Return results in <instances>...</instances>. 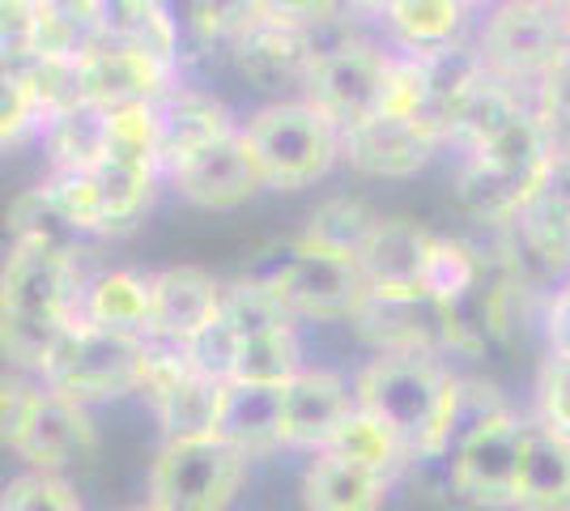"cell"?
I'll return each instance as SVG.
<instances>
[{
  "label": "cell",
  "mask_w": 570,
  "mask_h": 511,
  "mask_svg": "<svg viewBox=\"0 0 570 511\" xmlns=\"http://www.w3.org/2000/svg\"><path fill=\"white\" fill-rule=\"evenodd\" d=\"M413 51V48H409ZM417 65H422V120L448 141L452 124L460 120V111L469 107V98L485 86L490 77V65L481 48H469V43H439V48H422L417 51Z\"/></svg>",
  "instance_id": "cell-20"
},
{
  "label": "cell",
  "mask_w": 570,
  "mask_h": 511,
  "mask_svg": "<svg viewBox=\"0 0 570 511\" xmlns=\"http://www.w3.org/2000/svg\"><path fill=\"white\" fill-rule=\"evenodd\" d=\"M553 4H562V9H570V0H553Z\"/></svg>",
  "instance_id": "cell-52"
},
{
  "label": "cell",
  "mask_w": 570,
  "mask_h": 511,
  "mask_svg": "<svg viewBox=\"0 0 570 511\" xmlns=\"http://www.w3.org/2000/svg\"><path fill=\"white\" fill-rule=\"evenodd\" d=\"M43 141L56 170H90L107 154V111L90 102L60 111L43 124Z\"/></svg>",
  "instance_id": "cell-31"
},
{
  "label": "cell",
  "mask_w": 570,
  "mask_h": 511,
  "mask_svg": "<svg viewBox=\"0 0 570 511\" xmlns=\"http://www.w3.org/2000/svg\"><path fill=\"white\" fill-rule=\"evenodd\" d=\"M235 69L243 81H252L256 90H285V86H307L311 69V43L303 22H282V18H261L252 30H243L235 43Z\"/></svg>",
  "instance_id": "cell-19"
},
{
  "label": "cell",
  "mask_w": 570,
  "mask_h": 511,
  "mask_svg": "<svg viewBox=\"0 0 570 511\" xmlns=\"http://www.w3.org/2000/svg\"><path fill=\"white\" fill-rule=\"evenodd\" d=\"M455 375L439 354H375L354 384L357 410L375 414L409 448V456L426 461L439 443L443 417L452 405Z\"/></svg>",
  "instance_id": "cell-3"
},
{
  "label": "cell",
  "mask_w": 570,
  "mask_h": 511,
  "mask_svg": "<svg viewBox=\"0 0 570 511\" xmlns=\"http://www.w3.org/2000/svg\"><path fill=\"white\" fill-rule=\"evenodd\" d=\"M464 4H481V0H464Z\"/></svg>",
  "instance_id": "cell-54"
},
{
  "label": "cell",
  "mask_w": 570,
  "mask_h": 511,
  "mask_svg": "<svg viewBox=\"0 0 570 511\" xmlns=\"http://www.w3.org/2000/svg\"><path fill=\"white\" fill-rule=\"evenodd\" d=\"M387 482L375 469L357 461H345L336 452H315V461L303 473V511H383Z\"/></svg>",
  "instance_id": "cell-25"
},
{
  "label": "cell",
  "mask_w": 570,
  "mask_h": 511,
  "mask_svg": "<svg viewBox=\"0 0 570 511\" xmlns=\"http://www.w3.org/2000/svg\"><path fill=\"white\" fill-rule=\"evenodd\" d=\"M107 154L128 158V163H141V167L163 170L154 102H132V107H116V111H107Z\"/></svg>",
  "instance_id": "cell-38"
},
{
  "label": "cell",
  "mask_w": 570,
  "mask_h": 511,
  "mask_svg": "<svg viewBox=\"0 0 570 511\" xmlns=\"http://www.w3.org/2000/svg\"><path fill=\"white\" fill-rule=\"evenodd\" d=\"M238 333L235 324L217 312L196 337L184 341V354H188V363L196 375H209L217 384H226L230 375H235V358H238Z\"/></svg>",
  "instance_id": "cell-40"
},
{
  "label": "cell",
  "mask_w": 570,
  "mask_h": 511,
  "mask_svg": "<svg viewBox=\"0 0 570 511\" xmlns=\"http://www.w3.org/2000/svg\"><path fill=\"white\" fill-rule=\"evenodd\" d=\"M494 256H485L481 247L464 244V239H439L430 247L426 273H422V291L439 303V307H455L481 286V277L490 273Z\"/></svg>",
  "instance_id": "cell-30"
},
{
  "label": "cell",
  "mask_w": 570,
  "mask_h": 511,
  "mask_svg": "<svg viewBox=\"0 0 570 511\" xmlns=\"http://www.w3.org/2000/svg\"><path fill=\"white\" fill-rule=\"evenodd\" d=\"M567 48V9L553 0H502L481 35V56L490 73L532 90Z\"/></svg>",
  "instance_id": "cell-9"
},
{
  "label": "cell",
  "mask_w": 570,
  "mask_h": 511,
  "mask_svg": "<svg viewBox=\"0 0 570 511\" xmlns=\"http://www.w3.org/2000/svg\"><path fill=\"white\" fill-rule=\"evenodd\" d=\"M499 256L528 291L553 294L570 282V205L553 196H537L515 222L499 226Z\"/></svg>",
  "instance_id": "cell-12"
},
{
  "label": "cell",
  "mask_w": 570,
  "mask_h": 511,
  "mask_svg": "<svg viewBox=\"0 0 570 511\" xmlns=\"http://www.w3.org/2000/svg\"><path fill=\"white\" fill-rule=\"evenodd\" d=\"M515 410L507 405V396H502L494 384H485V380H455L452 389V405H448V417H443V431H439V443H434V452H430L426 461H443L452 464L455 448L464 443V439H473L476 431H485V426H494L502 417H511Z\"/></svg>",
  "instance_id": "cell-29"
},
{
  "label": "cell",
  "mask_w": 570,
  "mask_h": 511,
  "mask_svg": "<svg viewBox=\"0 0 570 511\" xmlns=\"http://www.w3.org/2000/svg\"><path fill=\"white\" fill-rule=\"evenodd\" d=\"M170 86H175V65L158 51L137 43H107V39L81 51V102L98 111L158 102Z\"/></svg>",
  "instance_id": "cell-14"
},
{
  "label": "cell",
  "mask_w": 570,
  "mask_h": 511,
  "mask_svg": "<svg viewBox=\"0 0 570 511\" xmlns=\"http://www.w3.org/2000/svg\"><path fill=\"white\" fill-rule=\"evenodd\" d=\"M336 9H341V0H264V13L282 18V22H315Z\"/></svg>",
  "instance_id": "cell-47"
},
{
  "label": "cell",
  "mask_w": 570,
  "mask_h": 511,
  "mask_svg": "<svg viewBox=\"0 0 570 511\" xmlns=\"http://www.w3.org/2000/svg\"><path fill=\"white\" fill-rule=\"evenodd\" d=\"M282 410L285 384H243L226 380L222 384V405H217V439L238 448L247 461L282 448Z\"/></svg>",
  "instance_id": "cell-23"
},
{
  "label": "cell",
  "mask_w": 570,
  "mask_h": 511,
  "mask_svg": "<svg viewBox=\"0 0 570 511\" xmlns=\"http://www.w3.org/2000/svg\"><path fill=\"white\" fill-rule=\"evenodd\" d=\"M81 316L116 328V333H132V337H149L154 328V282L141 273H102L95 277L86 294H81Z\"/></svg>",
  "instance_id": "cell-27"
},
{
  "label": "cell",
  "mask_w": 570,
  "mask_h": 511,
  "mask_svg": "<svg viewBox=\"0 0 570 511\" xmlns=\"http://www.w3.org/2000/svg\"><path fill=\"white\" fill-rule=\"evenodd\" d=\"M222 316L235 324L238 337H261L277 328H294V312L282 303V294L273 291L264 277H238L222 291Z\"/></svg>",
  "instance_id": "cell-34"
},
{
  "label": "cell",
  "mask_w": 570,
  "mask_h": 511,
  "mask_svg": "<svg viewBox=\"0 0 570 511\" xmlns=\"http://www.w3.org/2000/svg\"><path fill=\"white\" fill-rule=\"evenodd\" d=\"M205 4H209V18H214L222 43H235L243 30H252L261 18H268L264 0H205Z\"/></svg>",
  "instance_id": "cell-45"
},
{
  "label": "cell",
  "mask_w": 570,
  "mask_h": 511,
  "mask_svg": "<svg viewBox=\"0 0 570 511\" xmlns=\"http://www.w3.org/2000/svg\"><path fill=\"white\" fill-rule=\"evenodd\" d=\"M567 35H570V9H567Z\"/></svg>",
  "instance_id": "cell-53"
},
{
  "label": "cell",
  "mask_w": 570,
  "mask_h": 511,
  "mask_svg": "<svg viewBox=\"0 0 570 511\" xmlns=\"http://www.w3.org/2000/svg\"><path fill=\"white\" fill-rule=\"evenodd\" d=\"M154 282V328L149 337L188 341L222 312V282L196 265H175L149 277Z\"/></svg>",
  "instance_id": "cell-22"
},
{
  "label": "cell",
  "mask_w": 570,
  "mask_h": 511,
  "mask_svg": "<svg viewBox=\"0 0 570 511\" xmlns=\"http://www.w3.org/2000/svg\"><path fill=\"white\" fill-rule=\"evenodd\" d=\"M387 69H392V56H383L371 43H350L345 51H336L328 60H320L311 69L303 98H311L328 120L341 128V137L366 124L371 116L383 111V98H387Z\"/></svg>",
  "instance_id": "cell-13"
},
{
  "label": "cell",
  "mask_w": 570,
  "mask_h": 511,
  "mask_svg": "<svg viewBox=\"0 0 570 511\" xmlns=\"http://www.w3.org/2000/svg\"><path fill=\"white\" fill-rule=\"evenodd\" d=\"M4 443L30 469H90L98 461V431L86 405L22 380L4 384Z\"/></svg>",
  "instance_id": "cell-5"
},
{
  "label": "cell",
  "mask_w": 570,
  "mask_h": 511,
  "mask_svg": "<svg viewBox=\"0 0 570 511\" xmlns=\"http://www.w3.org/2000/svg\"><path fill=\"white\" fill-rule=\"evenodd\" d=\"M549 158H553V141L546 124L537 120V107H528L490 141L469 149L464 167L455 175L460 209L485 226L515 222L546 188Z\"/></svg>",
  "instance_id": "cell-2"
},
{
  "label": "cell",
  "mask_w": 570,
  "mask_h": 511,
  "mask_svg": "<svg viewBox=\"0 0 570 511\" xmlns=\"http://www.w3.org/2000/svg\"><path fill=\"white\" fill-rule=\"evenodd\" d=\"M167 175L175 184V193L191 200V205H200V209H235V205L252 200L264 188L261 167H256V158L247 149L243 128L217 137L214 146L196 149L191 158L170 167Z\"/></svg>",
  "instance_id": "cell-17"
},
{
  "label": "cell",
  "mask_w": 570,
  "mask_h": 511,
  "mask_svg": "<svg viewBox=\"0 0 570 511\" xmlns=\"http://www.w3.org/2000/svg\"><path fill=\"white\" fill-rule=\"evenodd\" d=\"M464 18V0H396L387 9V22L413 51L452 43Z\"/></svg>",
  "instance_id": "cell-37"
},
{
  "label": "cell",
  "mask_w": 570,
  "mask_h": 511,
  "mask_svg": "<svg viewBox=\"0 0 570 511\" xmlns=\"http://www.w3.org/2000/svg\"><path fill=\"white\" fill-rule=\"evenodd\" d=\"M443 146V137L417 116H371L345 132L341 141V158L371 179H409L417 170L434 163V154Z\"/></svg>",
  "instance_id": "cell-15"
},
{
  "label": "cell",
  "mask_w": 570,
  "mask_h": 511,
  "mask_svg": "<svg viewBox=\"0 0 570 511\" xmlns=\"http://www.w3.org/2000/svg\"><path fill=\"white\" fill-rule=\"evenodd\" d=\"M247 478V456L226 439H167L149 469V503L158 511H226Z\"/></svg>",
  "instance_id": "cell-8"
},
{
  "label": "cell",
  "mask_w": 570,
  "mask_h": 511,
  "mask_svg": "<svg viewBox=\"0 0 570 511\" xmlns=\"http://www.w3.org/2000/svg\"><path fill=\"white\" fill-rule=\"evenodd\" d=\"M256 277H264L282 294V303L294 316L311 320H354L371 294L357 256H341V252L303 244V239L285 247V261H277V268L256 273Z\"/></svg>",
  "instance_id": "cell-10"
},
{
  "label": "cell",
  "mask_w": 570,
  "mask_h": 511,
  "mask_svg": "<svg viewBox=\"0 0 570 511\" xmlns=\"http://www.w3.org/2000/svg\"><path fill=\"white\" fill-rule=\"evenodd\" d=\"M357 410V396L336 371H298L285 384L282 410V448H303V452H328L333 435L345 426V417Z\"/></svg>",
  "instance_id": "cell-18"
},
{
  "label": "cell",
  "mask_w": 570,
  "mask_h": 511,
  "mask_svg": "<svg viewBox=\"0 0 570 511\" xmlns=\"http://www.w3.org/2000/svg\"><path fill=\"white\" fill-rule=\"evenodd\" d=\"M26 128H43V107L22 69H4V107H0V137L4 146L18 141Z\"/></svg>",
  "instance_id": "cell-43"
},
{
  "label": "cell",
  "mask_w": 570,
  "mask_h": 511,
  "mask_svg": "<svg viewBox=\"0 0 570 511\" xmlns=\"http://www.w3.org/2000/svg\"><path fill=\"white\" fill-rule=\"evenodd\" d=\"M546 341H549V354H570V282L549 298Z\"/></svg>",
  "instance_id": "cell-46"
},
{
  "label": "cell",
  "mask_w": 570,
  "mask_h": 511,
  "mask_svg": "<svg viewBox=\"0 0 570 511\" xmlns=\"http://www.w3.org/2000/svg\"><path fill=\"white\" fill-rule=\"evenodd\" d=\"M528 452V422L502 417L455 448L448 464V487L473 508H515Z\"/></svg>",
  "instance_id": "cell-11"
},
{
  "label": "cell",
  "mask_w": 570,
  "mask_h": 511,
  "mask_svg": "<svg viewBox=\"0 0 570 511\" xmlns=\"http://www.w3.org/2000/svg\"><path fill=\"white\" fill-rule=\"evenodd\" d=\"M375 226H380V214L366 200L333 196V200L311 209V218L298 239L315 247H328V252H341V256H357L366 247V239L375 235Z\"/></svg>",
  "instance_id": "cell-32"
},
{
  "label": "cell",
  "mask_w": 570,
  "mask_h": 511,
  "mask_svg": "<svg viewBox=\"0 0 570 511\" xmlns=\"http://www.w3.org/2000/svg\"><path fill=\"white\" fill-rule=\"evenodd\" d=\"M247 149L261 167L264 188L277 193H298L324 179L341 158V128H336L311 98H285L261 107L247 128Z\"/></svg>",
  "instance_id": "cell-4"
},
{
  "label": "cell",
  "mask_w": 570,
  "mask_h": 511,
  "mask_svg": "<svg viewBox=\"0 0 570 511\" xmlns=\"http://www.w3.org/2000/svg\"><path fill=\"white\" fill-rule=\"evenodd\" d=\"M56 9H65V13H81V18H95V9L102 0H51Z\"/></svg>",
  "instance_id": "cell-49"
},
{
  "label": "cell",
  "mask_w": 570,
  "mask_h": 511,
  "mask_svg": "<svg viewBox=\"0 0 570 511\" xmlns=\"http://www.w3.org/2000/svg\"><path fill=\"white\" fill-rule=\"evenodd\" d=\"M154 116H158L163 170L179 167L196 149L214 146L217 137L235 132V120H230L226 102H217L205 90H188V86H170L167 95L154 102Z\"/></svg>",
  "instance_id": "cell-21"
},
{
  "label": "cell",
  "mask_w": 570,
  "mask_h": 511,
  "mask_svg": "<svg viewBox=\"0 0 570 511\" xmlns=\"http://www.w3.org/2000/svg\"><path fill=\"white\" fill-rule=\"evenodd\" d=\"M141 354L145 337L102 328L95 320L77 316L65 328V337L56 341V350L43 363V389L72 396L81 405L90 401H116L128 396L141 384Z\"/></svg>",
  "instance_id": "cell-6"
},
{
  "label": "cell",
  "mask_w": 570,
  "mask_h": 511,
  "mask_svg": "<svg viewBox=\"0 0 570 511\" xmlns=\"http://www.w3.org/2000/svg\"><path fill=\"white\" fill-rule=\"evenodd\" d=\"M0 511H81V503H77V494L60 473L30 469V473H18L4 487Z\"/></svg>",
  "instance_id": "cell-41"
},
{
  "label": "cell",
  "mask_w": 570,
  "mask_h": 511,
  "mask_svg": "<svg viewBox=\"0 0 570 511\" xmlns=\"http://www.w3.org/2000/svg\"><path fill=\"white\" fill-rule=\"evenodd\" d=\"M158 170L128 163L116 154H102L90 170H56L48 188L56 209L72 222L81 235H124L132 230L154 200Z\"/></svg>",
  "instance_id": "cell-7"
},
{
  "label": "cell",
  "mask_w": 570,
  "mask_h": 511,
  "mask_svg": "<svg viewBox=\"0 0 570 511\" xmlns=\"http://www.w3.org/2000/svg\"><path fill=\"white\" fill-rule=\"evenodd\" d=\"M434 235L409 218H380L375 235L357 252V265L371 291H422Z\"/></svg>",
  "instance_id": "cell-24"
},
{
  "label": "cell",
  "mask_w": 570,
  "mask_h": 511,
  "mask_svg": "<svg viewBox=\"0 0 570 511\" xmlns=\"http://www.w3.org/2000/svg\"><path fill=\"white\" fill-rule=\"evenodd\" d=\"M532 107H537V120L546 124L549 141L553 146H570V48L553 60L537 90H532Z\"/></svg>",
  "instance_id": "cell-42"
},
{
  "label": "cell",
  "mask_w": 570,
  "mask_h": 511,
  "mask_svg": "<svg viewBox=\"0 0 570 511\" xmlns=\"http://www.w3.org/2000/svg\"><path fill=\"white\" fill-rule=\"evenodd\" d=\"M392 4H396V0H350V9H354V13H383V18H387V9H392Z\"/></svg>",
  "instance_id": "cell-50"
},
{
  "label": "cell",
  "mask_w": 570,
  "mask_h": 511,
  "mask_svg": "<svg viewBox=\"0 0 570 511\" xmlns=\"http://www.w3.org/2000/svg\"><path fill=\"white\" fill-rule=\"evenodd\" d=\"M537 405L541 422L570 435V354H549L537 375Z\"/></svg>",
  "instance_id": "cell-44"
},
{
  "label": "cell",
  "mask_w": 570,
  "mask_h": 511,
  "mask_svg": "<svg viewBox=\"0 0 570 511\" xmlns=\"http://www.w3.org/2000/svg\"><path fill=\"white\" fill-rule=\"evenodd\" d=\"M328 452L366 464V469H375L383 478H392L404 464V456H409V448H404L401 439L392 435L375 414H366V410H354V414L345 417V426L328 443Z\"/></svg>",
  "instance_id": "cell-35"
},
{
  "label": "cell",
  "mask_w": 570,
  "mask_h": 511,
  "mask_svg": "<svg viewBox=\"0 0 570 511\" xmlns=\"http://www.w3.org/2000/svg\"><path fill=\"white\" fill-rule=\"evenodd\" d=\"M541 193L570 205V146H553V158H549V170H546V188H541Z\"/></svg>",
  "instance_id": "cell-48"
},
{
  "label": "cell",
  "mask_w": 570,
  "mask_h": 511,
  "mask_svg": "<svg viewBox=\"0 0 570 511\" xmlns=\"http://www.w3.org/2000/svg\"><path fill=\"white\" fill-rule=\"evenodd\" d=\"M149 18H154L158 51L175 69L200 60L205 51H214L222 43L205 0H149Z\"/></svg>",
  "instance_id": "cell-28"
},
{
  "label": "cell",
  "mask_w": 570,
  "mask_h": 511,
  "mask_svg": "<svg viewBox=\"0 0 570 511\" xmlns=\"http://www.w3.org/2000/svg\"><path fill=\"white\" fill-rule=\"evenodd\" d=\"M217 405H222V384L191 371L179 389H170L154 405V414L163 422V435L167 439H200L217 435Z\"/></svg>",
  "instance_id": "cell-33"
},
{
  "label": "cell",
  "mask_w": 570,
  "mask_h": 511,
  "mask_svg": "<svg viewBox=\"0 0 570 511\" xmlns=\"http://www.w3.org/2000/svg\"><path fill=\"white\" fill-rule=\"evenodd\" d=\"M354 324L380 354L448 350V312L426 291H371Z\"/></svg>",
  "instance_id": "cell-16"
},
{
  "label": "cell",
  "mask_w": 570,
  "mask_h": 511,
  "mask_svg": "<svg viewBox=\"0 0 570 511\" xmlns=\"http://www.w3.org/2000/svg\"><path fill=\"white\" fill-rule=\"evenodd\" d=\"M520 511H570V435L546 422H528Z\"/></svg>",
  "instance_id": "cell-26"
},
{
  "label": "cell",
  "mask_w": 570,
  "mask_h": 511,
  "mask_svg": "<svg viewBox=\"0 0 570 511\" xmlns=\"http://www.w3.org/2000/svg\"><path fill=\"white\" fill-rule=\"evenodd\" d=\"M81 277L72 247L13 239L0 273V341L4 358L26 371H43L56 341L81 316Z\"/></svg>",
  "instance_id": "cell-1"
},
{
  "label": "cell",
  "mask_w": 570,
  "mask_h": 511,
  "mask_svg": "<svg viewBox=\"0 0 570 511\" xmlns=\"http://www.w3.org/2000/svg\"><path fill=\"white\" fill-rule=\"evenodd\" d=\"M303 371V350L294 328H277V333H261V337L238 341L235 375L243 384H289Z\"/></svg>",
  "instance_id": "cell-36"
},
{
  "label": "cell",
  "mask_w": 570,
  "mask_h": 511,
  "mask_svg": "<svg viewBox=\"0 0 570 511\" xmlns=\"http://www.w3.org/2000/svg\"><path fill=\"white\" fill-rule=\"evenodd\" d=\"M128 511H158V508H154V503H145V508H128Z\"/></svg>",
  "instance_id": "cell-51"
},
{
  "label": "cell",
  "mask_w": 570,
  "mask_h": 511,
  "mask_svg": "<svg viewBox=\"0 0 570 511\" xmlns=\"http://www.w3.org/2000/svg\"><path fill=\"white\" fill-rule=\"evenodd\" d=\"M48 0H0V48L4 69H22L39 56Z\"/></svg>",
  "instance_id": "cell-39"
}]
</instances>
